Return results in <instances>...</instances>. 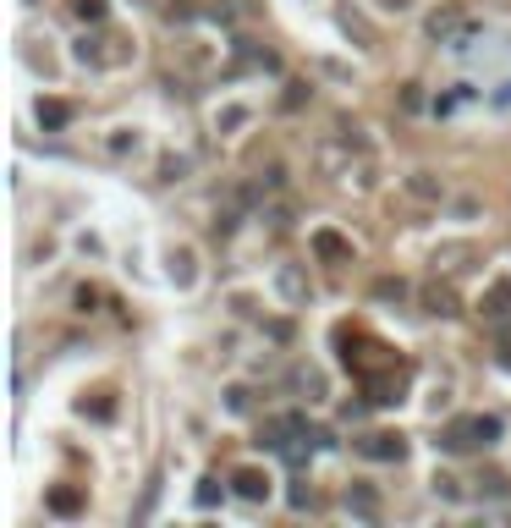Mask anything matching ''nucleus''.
<instances>
[{
    "label": "nucleus",
    "mask_w": 511,
    "mask_h": 528,
    "mask_svg": "<svg viewBox=\"0 0 511 528\" xmlns=\"http://www.w3.org/2000/svg\"><path fill=\"white\" fill-rule=\"evenodd\" d=\"M424 33H429L434 44H456L462 33H468V17H462V6H440V11H429Z\"/></svg>",
    "instance_id": "obj_1"
},
{
    "label": "nucleus",
    "mask_w": 511,
    "mask_h": 528,
    "mask_svg": "<svg viewBox=\"0 0 511 528\" xmlns=\"http://www.w3.org/2000/svg\"><path fill=\"white\" fill-rule=\"evenodd\" d=\"M446 446L451 451H473V446H490L484 441V419H456L446 429Z\"/></svg>",
    "instance_id": "obj_2"
},
{
    "label": "nucleus",
    "mask_w": 511,
    "mask_h": 528,
    "mask_svg": "<svg viewBox=\"0 0 511 528\" xmlns=\"http://www.w3.org/2000/svg\"><path fill=\"white\" fill-rule=\"evenodd\" d=\"M424 308H429V314H440V319H456V314H462L456 292H451V286H440V281H429V286H424Z\"/></svg>",
    "instance_id": "obj_3"
},
{
    "label": "nucleus",
    "mask_w": 511,
    "mask_h": 528,
    "mask_svg": "<svg viewBox=\"0 0 511 528\" xmlns=\"http://www.w3.org/2000/svg\"><path fill=\"white\" fill-rule=\"evenodd\" d=\"M407 193L418 198V204H440V198H446V182H440L434 171H412V176H407Z\"/></svg>",
    "instance_id": "obj_4"
},
{
    "label": "nucleus",
    "mask_w": 511,
    "mask_h": 528,
    "mask_svg": "<svg viewBox=\"0 0 511 528\" xmlns=\"http://www.w3.org/2000/svg\"><path fill=\"white\" fill-rule=\"evenodd\" d=\"M313 254L330 259V264H352V242L335 232H313Z\"/></svg>",
    "instance_id": "obj_5"
},
{
    "label": "nucleus",
    "mask_w": 511,
    "mask_h": 528,
    "mask_svg": "<svg viewBox=\"0 0 511 528\" xmlns=\"http://www.w3.org/2000/svg\"><path fill=\"white\" fill-rule=\"evenodd\" d=\"M402 435H368L363 441V457H374V463H402Z\"/></svg>",
    "instance_id": "obj_6"
},
{
    "label": "nucleus",
    "mask_w": 511,
    "mask_h": 528,
    "mask_svg": "<svg viewBox=\"0 0 511 528\" xmlns=\"http://www.w3.org/2000/svg\"><path fill=\"white\" fill-rule=\"evenodd\" d=\"M347 512H352V517H363V523H374V517H380V495L363 490V485H352L347 490Z\"/></svg>",
    "instance_id": "obj_7"
},
{
    "label": "nucleus",
    "mask_w": 511,
    "mask_h": 528,
    "mask_svg": "<svg viewBox=\"0 0 511 528\" xmlns=\"http://www.w3.org/2000/svg\"><path fill=\"white\" fill-rule=\"evenodd\" d=\"M231 485H237V495H242V501H264V495H269V479H264V473H253V468H242Z\"/></svg>",
    "instance_id": "obj_8"
},
{
    "label": "nucleus",
    "mask_w": 511,
    "mask_h": 528,
    "mask_svg": "<svg viewBox=\"0 0 511 528\" xmlns=\"http://www.w3.org/2000/svg\"><path fill=\"white\" fill-rule=\"evenodd\" d=\"M33 116H39L44 132H55V127H66V122H72V105H61V99H39V110H33Z\"/></svg>",
    "instance_id": "obj_9"
},
{
    "label": "nucleus",
    "mask_w": 511,
    "mask_h": 528,
    "mask_svg": "<svg viewBox=\"0 0 511 528\" xmlns=\"http://www.w3.org/2000/svg\"><path fill=\"white\" fill-rule=\"evenodd\" d=\"M490 319H511V286L500 281V286H490V308H484Z\"/></svg>",
    "instance_id": "obj_10"
},
{
    "label": "nucleus",
    "mask_w": 511,
    "mask_h": 528,
    "mask_svg": "<svg viewBox=\"0 0 511 528\" xmlns=\"http://www.w3.org/2000/svg\"><path fill=\"white\" fill-rule=\"evenodd\" d=\"M374 297H380V303H402V297H407V281H402V275H396V281H374Z\"/></svg>",
    "instance_id": "obj_11"
},
{
    "label": "nucleus",
    "mask_w": 511,
    "mask_h": 528,
    "mask_svg": "<svg viewBox=\"0 0 511 528\" xmlns=\"http://www.w3.org/2000/svg\"><path fill=\"white\" fill-rule=\"evenodd\" d=\"M275 281H281V292H286L291 303H303V292H308V286H303V275L291 270V264H281V275H275Z\"/></svg>",
    "instance_id": "obj_12"
},
{
    "label": "nucleus",
    "mask_w": 511,
    "mask_h": 528,
    "mask_svg": "<svg viewBox=\"0 0 511 528\" xmlns=\"http://www.w3.org/2000/svg\"><path fill=\"white\" fill-rule=\"evenodd\" d=\"M104 149H110V154H132V149H138V132H132V127H116L110 138H104Z\"/></svg>",
    "instance_id": "obj_13"
},
{
    "label": "nucleus",
    "mask_w": 511,
    "mask_h": 528,
    "mask_svg": "<svg viewBox=\"0 0 511 528\" xmlns=\"http://www.w3.org/2000/svg\"><path fill=\"white\" fill-rule=\"evenodd\" d=\"M171 281H176V286H193V254H171Z\"/></svg>",
    "instance_id": "obj_14"
},
{
    "label": "nucleus",
    "mask_w": 511,
    "mask_h": 528,
    "mask_svg": "<svg viewBox=\"0 0 511 528\" xmlns=\"http://www.w3.org/2000/svg\"><path fill=\"white\" fill-rule=\"evenodd\" d=\"M462 259H468V242H451V248H440V254H434V270H456Z\"/></svg>",
    "instance_id": "obj_15"
},
{
    "label": "nucleus",
    "mask_w": 511,
    "mask_h": 528,
    "mask_svg": "<svg viewBox=\"0 0 511 528\" xmlns=\"http://www.w3.org/2000/svg\"><path fill=\"white\" fill-rule=\"evenodd\" d=\"M72 11L82 22H104V0H72Z\"/></svg>",
    "instance_id": "obj_16"
},
{
    "label": "nucleus",
    "mask_w": 511,
    "mask_h": 528,
    "mask_svg": "<svg viewBox=\"0 0 511 528\" xmlns=\"http://www.w3.org/2000/svg\"><path fill=\"white\" fill-rule=\"evenodd\" d=\"M242 122H247V110H242V105H231L225 116H215V127H242Z\"/></svg>",
    "instance_id": "obj_17"
},
{
    "label": "nucleus",
    "mask_w": 511,
    "mask_h": 528,
    "mask_svg": "<svg viewBox=\"0 0 511 528\" xmlns=\"http://www.w3.org/2000/svg\"><path fill=\"white\" fill-rule=\"evenodd\" d=\"M402 110H424V94H418V83L402 88Z\"/></svg>",
    "instance_id": "obj_18"
},
{
    "label": "nucleus",
    "mask_w": 511,
    "mask_h": 528,
    "mask_svg": "<svg viewBox=\"0 0 511 528\" xmlns=\"http://www.w3.org/2000/svg\"><path fill=\"white\" fill-rule=\"evenodd\" d=\"M182 171H187V160H160V182H176Z\"/></svg>",
    "instance_id": "obj_19"
},
{
    "label": "nucleus",
    "mask_w": 511,
    "mask_h": 528,
    "mask_svg": "<svg viewBox=\"0 0 511 528\" xmlns=\"http://www.w3.org/2000/svg\"><path fill=\"white\" fill-rule=\"evenodd\" d=\"M434 490H440L446 501H456V479H451V473H434Z\"/></svg>",
    "instance_id": "obj_20"
},
{
    "label": "nucleus",
    "mask_w": 511,
    "mask_h": 528,
    "mask_svg": "<svg viewBox=\"0 0 511 528\" xmlns=\"http://www.w3.org/2000/svg\"><path fill=\"white\" fill-rule=\"evenodd\" d=\"M495 105H511V83H500V94H495Z\"/></svg>",
    "instance_id": "obj_21"
}]
</instances>
